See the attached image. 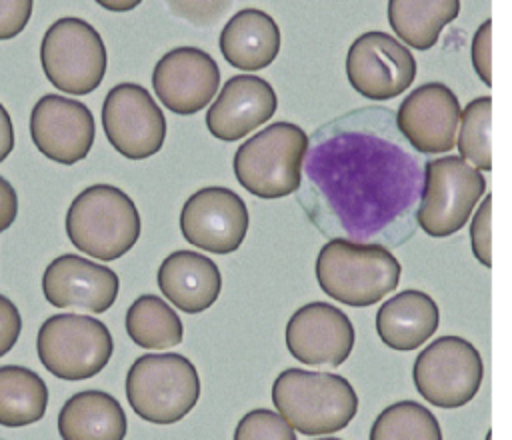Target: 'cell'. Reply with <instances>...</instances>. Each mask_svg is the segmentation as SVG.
<instances>
[{"label":"cell","instance_id":"10","mask_svg":"<svg viewBox=\"0 0 512 440\" xmlns=\"http://www.w3.org/2000/svg\"><path fill=\"white\" fill-rule=\"evenodd\" d=\"M484 362L478 348L462 336L432 340L414 360L412 380L416 392L432 406L456 410L480 390Z\"/></svg>","mask_w":512,"mask_h":440},{"label":"cell","instance_id":"8","mask_svg":"<svg viewBox=\"0 0 512 440\" xmlns=\"http://www.w3.org/2000/svg\"><path fill=\"white\" fill-rule=\"evenodd\" d=\"M112 348L106 324L86 314H54L42 322L36 338L42 366L62 380L96 376L108 364Z\"/></svg>","mask_w":512,"mask_h":440},{"label":"cell","instance_id":"34","mask_svg":"<svg viewBox=\"0 0 512 440\" xmlns=\"http://www.w3.org/2000/svg\"><path fill=\"white\" fill-rule=\"evenodd\" d=\"M18 214V196L14 186L0 176V232L8 230Z\"/></svg>","mask_w":512,"mask_h":440},{"label":"cell","instance_id":"31","mask_svg":"<svg viewBox=\"0 0 512 440\" xmlns=\"http://www.w3.org/2000/svg\"><path fill=\"white\" fill-rule=\"evenodd\" d=\"M470 60L478 78L486 86H492V20L490 18H486L472 36Z\"/></svg>","mask_w":512,"mask_h":440},{"label":"cell","instance_id":"7","mask_svg":"<svg viewBox=\"0 0 512 440\" xmlns=\"http://www.w3.org/2000/svg\"><path fill=\"white\" fill-rule=\"evenodd\" d=\"M486 194V178L460 156L424 162V186L416 222L430 238H446L464 228Z\"/></svg>","mask_w":512,"mask_h":440},{"label":"cell","instance_id":"35","mask_svg":"<svg viewBox=\"0 0 512 440\" xmlns=\"http://www.w3.org/2000/svg\"><path fill=\"white\" fill-rule=\"evenodd\" d=\"M14 148V128L8 110L0 104V162L8 158Z\"/></svg>","mask_w":512,"mask_h":440},{"label":"cell","instance_id":"4","mask_svg":"<svg viewBox=\"0 0 512 440\" xmlns=\"http://www.w3.org/2000/svg\"><path fill=\"white\" fill-rule=\"evenodd\" d=\"M310 136L292 122H274L250 136L234 154L242 188L266 200L298 192Z\"/></svg>","mask_w":512,"mask_h":440},{"label":"cell","instance_id":"24","mask_svg":"<svg viewBox=\"0 0 512 440\" xmlns=\"http://www.w3.org/2000/svg\"><path fill=\"white\" fill-rule=\"evenodd\" d=\"M388 24L400 42L428 50L438 42L444 26L460 14L458 0H390Z\"/></svg>","mask_w":512,"mask_h":440},{"label":"cell","instance_id":"9","mask_svg":"<svg viewBox=\"0 0 512 440\" xmlns=\"http://www.w3.org/2000/svg\"><path fill=\"white\" fill-rule=\"evenodd\" d=\"M40 62L56 90L84 96L100 86L108 58L98 30L82 18L66 16L46 30Z\"/></svg>","mask_w":512,"mask_h":440},{"label":"cell","instance_id":"26","mask_svg":"<svg viewBox=\"0 0 512 440\" xmlns=\"http://www.w3.org/2000/svg\"><path fill=\"white\" fill-rule=\"evenodd\" d=\"M126 332L140 348L166 350L178 346L184 328L178 314L154 294L138 296L126 312Z\"/></svg>","mask_w":512,"mask_h":440},{"label":"cell","instance_id":"6","mask_svg":"<svg viewBox=\"0 0 512 440\" xmlns=\"http://www.w3.org/2000/svg\"><path fill=\"white\" fill-rule=\"evenodd\" d=\"M126 398L142 420L174 424L196 406L200 378L182 354H144L126 374Z\"/></svg>","mask_w":512,"mask_h":440},{"label":"cell","instance_id":"11","mask_svg":"<svg viewBox=\"0 0 512 440\" xmlns=\"http://www.w3.org/2000/svg\"><path fill=\"white\" fill-rule=\"evenodd\" d=\"M418 64L412 52L382 30L360 34L346 54V76L350 86L364 98L384 102L408 90L416 78Z\"/></svg>","mask_w":512,"mask_h":440},{"label":"cell","instance_id":"30","mask_svg":"<svg viewBox=\"0 0 512 440\" xmlns=\"http://www.w3.org/2000/svg\"><path fill=\"white\" fill-rule=\"evenodd\" d=\"M470 246L474 258L484 266H492V196L486 194L470 222Z\"/></svg>","mask_w":512,"mask_h":440},{"label":"cell","instance_id":"14","mask_svg":"<svg viewBox=\"0 0 512 440\" xmlns=\"http://www.w3.org/2000/svg\"><path fill=\"white\" fill-rule=\"evenodd\" d=\"M460 116V102L452 88L426 82L400 102L396 126L418 154H446L456 146Z\"/></svg>","mask_w":512,"mask_h":440},{"label":"cell","instance_id":"3","mask_svg":"<svg viewBox=\"0 0 512 440\" xmlns=\"http://www.w3.org/2000/svg\"><path fill=\"white\" fill-rule=\"evenodd\" d=\"M272 402L278 414L306 436L338 432L358 412V394L344 376L302 368H286L276 376Z\"/></svg>","mask_w":512,"mask_h":440},{"label":"cell","instance_id":"17","mask_svg":"<svg viewBox=\"0 0 512 440\" xmlns=\"http://www.w3.org/2000/svg\"><path fill=\"white\" fill-rule=\"evenodd\" d=\"M94 116L86 104L58 96H42L30 114V136L46 158L58 164H76L94 144Z\"/></svg>","mask_w":512,"mask_h":440},{"label":"cell","instance_id":"12","mask_svg":"<svg viewBox=\"0 0 512 440\" xmlns=\"http://www.w3.org/2000/svg\"><path fill=\"white\" fill-rule=\"evenodd\" d=\"M102 128L116 152L130 160L156 154L166 138V118L152 94L134 82L110 88L102 104Z\"/></svg>","mask_w":512,"mask_h":440},{"label":"cell","instance_id":"37","mask_svg":"<svg viewBox=\"0 0 512 440\" xmlns=\"http://www.w3.org/2000/svg\"><path fill=\"white\" fill-rule=\"evenodd\" d=\"M484 440H492V430L486 432V438H484Z\"/></svg>","mask_w":512,"mask_h":440},{"label":"cell","instance_id":"18","mask_svg":"<svg viewBox=\"0 0 512 440\" xmlns=\"http://www.w3.org/2000/svg\"><path fill=\"white\" fill-rule=\"evenodd\" d=\"M120 280L108 266L76 254L54 258L42 276L44 298L56 308L100 314L118 296Z\"/></svg>","mask_w":512,"mask_h":440},{"label":"cell","instance_id":"19","mask_svg":"<svg viewBox=\"0 0 512 440\" xmlns=\"http://www.w3.org/2000/svg\"><path fill=\"white\" fill-rule=\"evenodd\" d=\"M278 106L274 88L260 76H232L206 112V126L212 136L234 142L268 122Z\"/></svg>","mask_w":512,"mask_h":440},{"label":"cell","instance_id":"1","mask_svg":"<svg viewBox=\"0 0 512 440\" xmlns=\"http://www.w3.org/2000/svg\"><path fill=\"white\" fill-rule=\"evenodd\" d=\"M424 166L382 106L350 110L310 136L298 202L310 222L332 238L352 242L412 236Z\"/></svg>","mask_w":512,"mask_h":440},{"label":"cell","instance_id":"27","mask_svg":"<svg viewBox=\"0 0 512 440\" xmlns=\"http://www.w3.org/2000/svg\"><path fill=\"white\" fill-rule=\"evenodd\" d=\"M368 440H442L438 418L416 400L386 406L370 426Z\"/></svg>","mask_w":512,"mask_h":440},{"label":"cell","instance_id":"28","mask_svg":"<svg viewBox=\"0 0 512 440\" xmlns=\"http://www.w3.org/2000/svg\"><path fill=\"white\" fill-rule=\"evenodd\" d=\"M490 126H492V98L478 96L470 100L460 116V128L456 146L460 158L472 164L476 170H492V148H490Z\"/></svg>","mask_w":512,"mask_h":440},{"label":"cell","instance_id":"22","mask_svg":"<svg viewBox=\"0 0 512 440\" xmlns=\"http://www.w3.org/2000/svg\"><path fill=\"white\" fill-rule=\"evenodd\" d=\"M282 36L276 20L258 8L238 10L220 32V52L228 64L258 72L274 62Z\"/></svg>","mask_w":512,"mask_h":440},{"label":"cell","instance_id":"32","mask_svg":"<svg viewBox=\"0 0 512 440\" xmlns=\"http://www.w3.org/2000/svg\"><path fill=\"white\" fill-rule=\"evenodd\" d=\"M32 16L30 0H0V40L18 36Z\"/></svg>","mask_w":512,"mask_h":440},{"label":"cell","instance_id":"36","mask_svg":"<svg viewBox=\"0 0 512 440\" xmlns=\"http://www.w3.org/2000/svg\"><path fill=\"white\" fill-rule=\"evenodd\" d=\"M316 440H342V438H332V436H326V438H316Z\"/></svg>","mask_w":512,"mask_h":440},{"label":"cell","instance_id":"16","mask_svg":"<svg viewBox=\"0 0 512 440\" xmlns=\"http://www.w3.org/2000/svg\"><path fill=\"white\" fill-rule=\"evenodd\" d=\"M220 86L216 60L196 48L180 46L166 52L154 66L152 88L174 114L190 116L210 104Z\"/></svg>","mask_w":512,"mask_h":440},{"label":"cell","instance_id":"25","mask_svg":"<svg viewBox=\"0 0 512 440\" xmlns=\"http://www.w3.org/2000/svg\"><path fill=\"white\" fill-rule=\"evenodd\" d=\"M48 406L44 380L24 366H0V426L22 428L38 422Z\"/></svg>","mask_w":512,"mask_h":440},{"label":"cell","instance_id":"38","mask_svg":"<svg viewBox=\"0 0 512 440\" xmlns=\"http://www.w3.org/2000/svg\"><path fill=\"white\" fill-rule=\"evenodd\" d=\"M0 440H2V438H0Z\"/></svg>","mask_w":512,"mask_h":440},{"label":"cell","instance_id":"23","mask_svg":"<svg viewBox=\"0 0 512 440\" xmlns=\"http://www.w3.org/2000/svg\"><path fill=\"white\" fill-rule=\"evenodd\" d=\"M126 428L120 402L102 390L72 394L58 414L62 440H124Z\"/></svg>","mask_w":512,"mask_h":440},{"label":"cell","instance_id":"20","mask_svg":"<svg viewBox=\"0 0 512 440\" xmlns=\"http://www.w3.org/2000/svg\"><path fill=\"white\" fill-rule=\"evenodd\" d=\"M158 286L176 308L186 314H200L220 296L222 276L208 256L194 250H176L162 260Z\"/></svg>","mask_w":512,"mask_h":440},{"label":"cell","instance_id":"2","mask_svg":"<svg viewBox=\"0 0 512 440\" xmlns=\"http://www.w3.org/2000/svg\"><path fill=\"white\" fill-rule=\"evenodd\" d=\"M316 280L322 292L346 306L364 308L398 288L402 264L382 244L328 240L316 256Z\"/></svg>","mask_w":512,"mask_h":440},{"label":"cell","instance_id":"33","mask_svg":"<svg viewBox=\"0 0 512 440\" xmlns=\"http://www.w3.org/2000/svg\"><path fill=\"white\" fill-rule=\"evenodd\" d=\"M22 330V318L14 302L0 294V358L12 350Z\"/></svg>","mask_w":512,"mask_h":440},{"label":"cell","instance_id":"15","mask_svg":"<svg viewBox=\"0 0 512 440\" xmlns=\"http://www.w3.org/2000/svg\"><path fill=\"white\" fill-rule=\"evenodd\" d=\"M356 340L350 318L328 302L300 306L286 324V348L308 366H340Z\"/></svg>","mask_w":512,"mask_h":440},{"label":"cell","instance_id":"21","mask_svg":"<svg viewBox=\"0 0 512 440\" xmlns=\"http://www.w3.org/2000/svg\"><path fill=\"white\" fill-rule=\"evenodd\" d=\"M374 324L384 346L410 352L438 330L440 310L430 294L408 288L380 304Z\"/></svg>","mask_w":512,"mask_h":440},{"label":"cell","instance_id":"13","mask_svg":"<svg viewBox=\"0 0 512 440\" xmlns=\"http://www.w3.org/2000/svg\"><path fill=\"white\" fill-rule=\"evenodd\" d=\"M250 216L244 200L224 186H206L194 192L182 206V236L196 248L214 254H230L240 248L248 232Z\"/></svg>","mask_w":512,"mask_h":440},{"label":"cell","instance_id":"29","mask_svg":"<svg viewBox=\"0 0 512 440\" xmlns=\"http://www.w3.org/2000/svg\"><path fill=\"white\" fill-rule=\"evenodd\" d=\"M234 440H296V432L278 412L256 408L242 416Z\"/></svg>","mask_w":512,"mask_h":440},{"label":"cell","instance_id":"5","mask_svg":"<svg viewBox=\"0 0 512 440\" xmlns=\"http://www.w3.org/2000/svg\"><path fill=\"white\" fill-rule=\"evenodd\" d=\"M66 234L84 254L110 262L136 244L140 214L120 188L94 184L72 200L66 212Z\"/></svg>","mask_w":512,"mask_h":440}]
</instances>
